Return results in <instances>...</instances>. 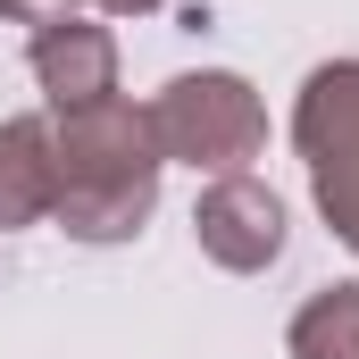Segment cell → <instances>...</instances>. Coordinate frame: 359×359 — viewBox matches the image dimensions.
<instances>
[{"instance_id":"6","label":"cell","mask_w":359,"mask_h":359,"mask_svg":"<svg viewBox=\"0 0 359 359\" xmlns=\"http://www.w3.org/2000/svg\"><path fill=\"white\" fill-rule=\"evenodd\" d=\"M59 209V142L50 117H8L0 126V234L42 226Z\"/></svg>"},{"instance_id":"5","label":"cell","mask_w":359,"mask_h":359,"mask_svg":"<svg viewBox=\"0 0 359 359\" xmlns=\"http://www.w3.org/2000/svg\"><path fill=\"white\" fill-rule=\"evenodd\" d=\"M192 234L217 268L259 276L284 259V201H276L259 176H217L201 201H192Z\"/></svg>"},{"instance_id":"3","label":"cell","mask_w":359,"mask_h":359,"mask_svg":"<svg viewBox=\"0 0 359 359\" xmlns=\"http://www.w3.org/2000/svg\"><path fill=\"white\" fill-rule=\"evenodd\" d=\"M292 151L309 168V192L326 209V226L359 251V59L318 67L292 100Z\"/></svg>"},{"instance_id":"1","label":"cell","mask_w":359,"mask_h":359,"mask_svg":"<svg viewBox=\"0 0 359 359\" xmlns=\"http://www.w3.org/2000/svg\"><path fill=\"white\" fill-rule=\"evenodd\" d=\"M50 142H59V226L76 243H134L142 217L159 209V134H151V109L134 100H92L50 117Z\"/></svg>"},{"instance_id":"2","label":"cell","mask_w":359,"mask_h":359,"mask_svg":"<svg viewBox=\"0 0 359 359\" xmlns=\"http://www.w3.org/2000/svg\"><path fill=\"white\" fill-rule=\"evenodd\" d=\"M151 134H159V159H184L201 176H243L268 151V109L243 76L192 67L151 100Z\"/></svg>"},{"instance_id":"4","label":"cell","mask_w":359,"mask_h":359,"mask_svg":"<svg viewBox=\"0 0 359 359\" xmlns=\"http://www.w3.org/2000/svg\"><path fill=\"white\" fill-rule=\"evenodd\" d=\"M34 84L50 100V117L92 109V100H117V34L92 17V8H50L34 17Z\"/></svg>"},{"instance_id":"7","label":"cell","mask_w":359,"mask_h":359,"mask_svg":"<svg viewBox=\"0 0 359 359\" xmlns=\"http://www.w3.org/2000/svg\"><path fill=\"white\" fill-rule=\"evenodd\" d=\"M292 359H359V284H326L292 318Z\"/></svg>"},{"instance_id":"8","label":"cell","mask_w":359,"mask_h":359,"mask_svg":"<svg viewBox=\"0 0 359 359\" xmlns=\"http://www.w3.org/2000/svg\"><path fill=\"white\" fill-rule=\"evenodd\" d=\"M50 8H92V17H151L159 0H0V17H17V25H34V17H50Z\"/></svg>"}]
</instances>
